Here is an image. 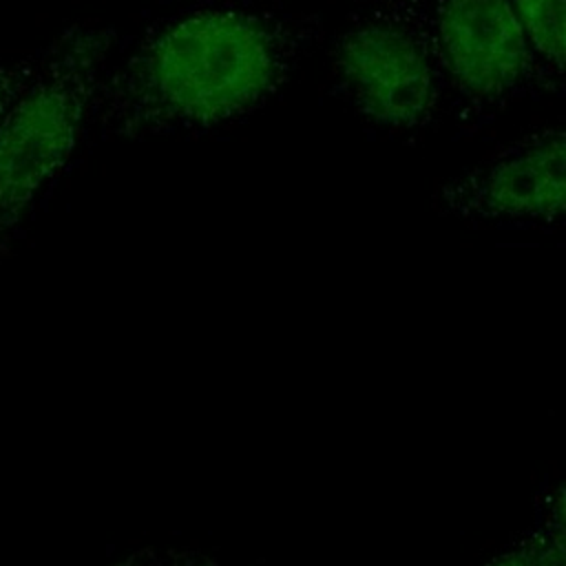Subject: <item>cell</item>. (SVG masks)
I'll use <instances>...</instances> for the list:
<instances>
[{
	"label": "cell",
	"mask_w": 566,
	"mask_h": 566,
	"mask_svg": "<svg viewBox=\"0 0 566 566\" xmlns=\"http://www.w3.org/2000/svg\"><path fill=\"white\" fill-rule=\"evenodd\" d=\"M321 31L316 15L237 4L159 20L108 66L93 115L124 139L239 122L281 93Z\"/></svg>",
	"instance_id": "obj_1"
},
{
	"label": "cell",
	"mask_w": 566,
	"mask_h": 566,
	"mask_svg": "<svg viewBox=\"0 0 566 566\" xmlns=\"http://www.w3.org/2000/svg\"><path fill=\"white\" fill-rule=\"evenodd\" d=\"M115 31L71 27L42 55L0 119V250L71 161L111 66Z\"/></svg>",
	"instance_id": "obj_2"
},
{
	"label": "cell",
	"mask_w": 566,
	"mask_h": 566,
	"mask_svg": "<svg viewBox=\"0 0 566 566\" xmlns=\"http://www.w3.org/2000/svg\"><path fill=\"white\" fill-rule=\"evenodd\" d=\"M332 75L374 128L418 133L442 113L449 84L422 9H365L332 46Z\"/></svg>",
	"instance_id": "obj_3"
},
{
	"label": "cell",
	"mask_w": 566,
	"mask_h": 566,
	"mask_svg": "<svg viewBox=\"0 0 566 566\" xmlns=\"http://www.w3.org/2000/svg\"><path fill=\"white\" fill-rule=\"evenodd\" d=\"M449 91L478 119L544 91L511 0H424Z\"/></svg>",
	"instance_id": "obj_4"
},
{
	"label": "cell",
	"mask_w": 566,
	"mask_h": 566,
	"mask_svg": "<svg viewBox=\"0 0 566 566\" xmlns=\"http://www.w3.org/2000/svg\"><path fill=\"white\" fill-rule=\"evenodd\" d=\"M444 217L478 223L557 228L566 208V133L535 128L436 190Z\"/></svg>",
	"instance_id": "obj_5"
},
{
	"label": "cell",
	"mask_w": 566,
	"mask_h": 566,
	"mask_svg": "<svg viewBox=\"0 0 566 566\" xmlns=\"http://www.w3.org/2000/svg\"><path fill=\"white\" fill-rule=\"evenodd\" d=\"M535 57L544 91L564 88L566 0H511Z\"/></svg>",
	"instance_id": "obj_6"
},
{
	"label": "cell",
	"mask_w": 566,
	"mask_h": 566,
	"mask_svg": "<svg viewBox=\"0 0 566 566\" xmlns=\"http://www.w3.org/2000/svg\"><path fill=\"white\" fill-rule=\"evenodd\" d=\"M489 566H564L562 515L500 553Z\"/></svg>",
	"instance_id": "obj_7"
},
{
	"label": "cell",
	"mask_w": 566,
	"mask_h": 566,
	"mask_svg": "<svg viewBox=\"0 0 566 566\" xmlns=\"http://www.w3.org/2000/svg\"><path fill=\"white\" fill-rule=\"evenodd\" d=\"M31 69H33V60L0 64V119L9 108V104L13 102V97L18 95V91L22 88Z\"/></svg>",
	"instance_id": "obj_8"
},
{
	"label": "cell",
	"mask_w": 566,
	"mask_h": 566,
	"mask_svg": "<svg viewBox=\"0 0 566 566\" xmlns=\"http://www.w3.org/2000/svg\"><path fill=\"white\" fill-rule=\"evenodd\" d=\"M367 9H422L424 0H360Z\"/></svg>",
	"instance_id": "obj_9"
},
{
	"label": "cell",
	"mask_w": 566,
	"mask_h": 566,
	"mask_svg": "<svg viewBox=\"0 0 566 566\" xmlns=\"http://www.w3.org/2000/svg\"><path fill=\"white\" fill-rule=\"evenodd\" d=\"M175 566H221V564H212L208 559H186V562H179Z\"/></svg>",
	"instance_id": "obj_10"
}]
</instances>
